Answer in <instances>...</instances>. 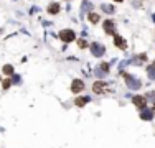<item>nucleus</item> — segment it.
Here are the masks:
<instances>
[{
  "label": "nucleus",
  "mask_w": 155,
  "mask_h": 148,
  "mask_svg": "<svg viewBox=\"0 0 155 148\" xmlns=\"http://www.w3.org/2000/svg\"><path fill=\"white\" fill-rule=\"evenodd\" d=\"M124 79H125L127 87H129V89H132V91H137V89H140V87H142L140 79L134 78L132 74H124Z\"/></svg>",
  "instance_id": "nucleus-1"
},
{
  "label": "nucleus",
  "mask_w": 155,
  "mask_h": 148,
  "mask_svg": "<svg viewBox=\"0 0 155 148\" xmlns=\"http://www.w3.org/2000/svg\"><path fill=\"white\" fill-rule=\"evenodd\" d=\"M91 53L94 54L96 58H101L104 56V53H106V48H104V45H99V43H91Z\"/></svg>",
  "instance_id": "nucleus-2"
},
{
  "label": "nucleus",
  "mask_w": 155,
  "mask_h": 148,
  "mask_svg": "<svg viewBox=\"0 0 155 148\" xmlns=\"http://www.w3.org/2000/svg\"><path fill=\"white\" fill-rule=\"evenodd\" d=\"M60 38L63 40L64 43H71L76 40V33L73 32V30H63V32H60Z\"/></svg>",
  "instance_id": "nucleus-3"
},
{
  "label": "nucleus",
  "mask_w": 155,
  "mask_h": 148,
  "mask_svg": "<svg viewBox=\"0 0 155 148\" xmlns=\"http://www.w3.org/2000/svg\"><path fill=\"white\" fill-rule=\"evenodd\" d=\"M132 102H134V106L137 107L139 110H144L145 106H147V99H145L144 95H132Z\"/></svg>",
  "instance_id": "nucleus-4"
},
{
  "label": "nucleus",
  "mask_w": 155,
  "mask_h": 148,
  "mask_svg": "<svg viewBox=\"0 0 155 148\" xmlns=\"http://www.w3.org/2000/svg\"><path fill=\"white\" fill-rule=\"evenodd\" d=\"M83 89H84V82H83L81 79H74L73 84H71V91H73V94H79Z\"/></svg>",
  "instance_id": "nucleus-5"
},
{
  "label": "nucleus",
  "mask_w": 155,
  "mask_h": 148,
  "mask_svg": "<svg viewBox=\"0 0 155 148\" xmlns=\"http://www.w3.org/2000/svg\"><path fill=\"white\" fill-rule=\"evenodd\" d=\"M104 32L107 35H114L116 33V23H114V20H104Z\"/></svg>",
  "instance_id": "nucleus-6"
},
{
  "label": "nucleus",
  "mask_w": 155,
  "mask_h": 148,
  "mask_svg": "<svg viewBox=\"0 0 155 148\" xmlns=\"http://www.w3.org/2000/svg\"><path fill=\"white\" fill-rule=\"evenodd\" d=\"M104 89H106V82H102V81H96L94 84H92V92H94V94H102Z\"/></svg>",
  "instance_id": "nucleus-7"
},
{
  "label": "nucleus",
  "mask_w": 155,
  "mask_h": 148,
  "mask_svg": "<svg viewBox=\"0 0 155 148\" xmlns=\"http://www.w3.org/2000/svg\"><path fill=\"white\" fill-rule=\"evenodd\" d=\"M114 45H116L119 49H125V48H127L125 40H124L122 36H119V35H114Z\"/></svg>",
  "instance_id": "nucleus-8"
},
{
  "label": "nucleus",
  "mask_w": 155,
  "mask_h": 148,
  "mask_svg": "<svg viewBox=\"0 0 155 148\" xmlns=\"http://www.w3.org/2000/svg\"><path fill=\"white\" fill-rule=\"evenodd\" d=\"M91 100V97L89 95H81V97H76V100H74V104H76L78 107H84L86 104Z\"/></svg>",
  "instance_id": "nucleus-9"
},
{
  "label": "nucleus",
  "mask_w": 155,
  "mask_h": 148,
  "mask_svg": "<svg viewBox=\"0 0 155 148\" xmlns=\"http://www.w3.org/2000/svg\"><path fill=\"white\" fill-rule=\"evenodd\" d=\"M140 119L142 120H152L154 119V110H150V109L140 110Z\"/></svg>",
  "instance_id": "nucleus-10"
},
{
  "label": "nucleus",
  "mask_w": 155,
  "mask_h": 148,
  "mask_svg": "<svg viewBox=\"0 0 155 148\" xmlns=\"http://www.w3.org/2000/svg\"><path fill=\"white\" fill-rule=\"evenodd\" d=\"M147 74H148V78H150L152 81H155V61L147 67Z\"/></svg>",
  "instance_id": "nucleus-11"
},
{
  "label": "nucleus",
  "mask_w": 155,
  "mask_h": 148,
  "mask_svg": "<svg viewBox=\"0 0 155 148\" xmlns=\"http://www.w3.org/2000/svg\"><path fill=\"white\" fill-rule=\"evenodd\" d=\"M58 12H60V4H51L48 7V13H51V15H56Z\"/></svg>",
  "instance_id": "nucleus-12"
},
{
  "label": "nucleus",
  "mask_w": 155,
  "mask_h": 148,
  "mask_svg": "<svg viewBox=\"0 0 155 148\" xmlns=\"http://www.w3.org/2000/svg\"><path fill=\"white\" fill-rule=\"evenodd\" d=\"M2 71H4V74H7V76H13V66L12 64H5L4 67H2Z\"/></svg>",
  "instance_id": "nucleus-13"
},
{
  "label": "nucleus",
  "mask_w": 155,
  "mask_h": 148,
  "mask_svg": "<svg viewBox=\"0 0 155 148\" xmlns=\"http://www.w3.org/2000/svg\"><path fill=\"white\" fill-rule=\"evenodd\" d=\"M101 8H102V12H106V13H114V7L109 4H102Z\"/></svg>",
  "instance_id": "nucleus-14"
},
{
  "label": "nucleus",
  "mask_w": 155,
  "mask_h": 148,
  "mask_svg": "<svg viewBox=\"0 0 155 148\" xmlns=\"http://www.w3.org/2000/svg\"><path fill=\"white\" fill-rule=\"evenodd\" d=\"M88 10H92V4H91V2H83L81 12L84 13V12H88Z\"/></svg>",
  "instance_id": "nucleus-15"
},
{
  "label": "nucleus",
  "mask_w": 155,
  "mask_h": 148,
  "mask_svg": "<svg viewBox=\"0 0 155 148\" xmlns=\"http://www.w3.org/2000/svg\"><path fill=\"white\" fill-rule=\"evenodd\" d=\"M88 20L91 21V23H97V21H99V15L97 13H89L88 15Z\"/></svg>",
  "instance_id": "nucleus-16"
},
{
  "label": "nucleus",
  "mask_w": 155,
  "mask_h": 148,
  "mask_svg": "<svg viewBox=\"0 0 155 148\" xmlns=\"http://www.w3.org/2000/svg\"><path fill=\"white\" fill-rule=\"evenodd\" d=\"M99 69H101V71H104V73H109V64H107V63H102L101 64V66H99Z\"/></svg>",
  "instance_id": "nucleus-17"
},
{
  "label": "nucleus",
  "mask_w": 155,
  "mask_h": 148,
  "mask_svg": "<svg viewBox=\"0 0 155 148\" xmlns=\"http://www.w3.org/2000/svg\"><path fill=\"white\" fill-rule=\"evenodd\" d=\"M10 86H12V79H5L4 84H2V87H4V89H8Z\"/></svg>",
  "instance_id": "nucleus-18"
},
{
  "label": "nucleus",
  "mask_w": 155,
  "mask_h": 148,
  "mask_svg": "<svg viewBox=\"0 0 155 148\" xmlns=\"http://www.w3.org/2000/svg\"><path fill=\"white\" fill-rule=\"evenodd\" d=\"M78 45H79V48H86V46H88V43H86L84 40H78Z\"/></svg>",
  "instance_id": "nucleus-19"
},
{
  "label": "nucleus",
  "mask_w": 155,
  "mask_h": 148,
  "mask_svg": "<svg viewBox=\"0 0 155 148\" xmlns=\"http://www.w3.org/2000/svg\"><path fill=\"white\" fill-rule=\"evenodd\" d=\"M20 82V76H13V79H12V84H18Z\"/></svg>",
  "instance_id": "nucleus-20"
},
{
  "label": "nucleus",
  "mask_w": 155,
  "mask_h": 148,
  "mask_svg": "<svg viewBox=\"0 0 155 148\" xmlns=\"http://www.w3.org/2000/svg\"><path fill=\"white\" fill-rule=\"evenodd\" d=\"M114 2H122V0H114Z\"/></svg>",
  "instance_id": "nucleus-21"
},
{
  "label": "nucleus",
  "mask_w": 155,
  "mask_h": 148,
  "mask_svg": "<svg viewBox=\"0 0 155 148\" xmlns=\"http://www.w3.org/2000/svg\"><path fill=\"white\" fill-rule=\"evenodd\" d=\"M152 18H154V21H155V13H154V17H152Z\"/></svg>",
  "instance_id": "nucleus-22"
}]
</instances>
